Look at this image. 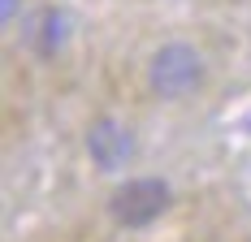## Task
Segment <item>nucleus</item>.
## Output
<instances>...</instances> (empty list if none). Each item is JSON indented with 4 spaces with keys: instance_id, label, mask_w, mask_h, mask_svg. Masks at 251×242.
Instances as JSON below:
<instances>
[{
    "instance_id": "obj_1",
    "label": "nucleus",
    "mask_w": 251,
    "mask_h": 242,
    "mask_svg": "<svg viewBox=\"0 0 251 242\" xmlns=\"http://www.w3.org/2000/svg\"><path fill=\"white\" fill-rule=\"evenodd\" d=\"M148 87L160 99H186L203 87V56L191 44H165L148 61Z\"/></svg>"
},
{
    "instance_id": "obj_4",
    "label": "nucleus",
    "mask_w": 251,
    "mask_h": 242,
    "mask_svg": "<svg viewBox=\"0 0 251 242\" xmlns=\"http://www.w3.org/2000/svg\"><path fill=\"white\" fill-rule=\"evenodd\" d=\"M65 35H70V18L61 13V9H48L44 18H39V35H35V52L39 56H52V52L65 44Z\"/></svg>"
},
{
    "instance_id": "obj_3",
    "label": "nucleus",
    "mask_w": 251,
    "mask_h": 242,
    "mask_svg": "<svg viewBox=\"0 0 251 242\" xmlns=\"http://www.w3.org/2000/svg\"><path fill=\"white\" fill-rule=\"evenodd\" d=\"M87 151H91V160L104 173H113V169H126L130 165L134 139H130V130H126L122 121L100 117V121H91V130H87Z\"/></svg>"
},
{
    "instance_id": "obj_6",
    "label": "nucleus",
    "mask_w": 251,
    "mask_h": 242,
    "mask_svg": "<svg viewBox=\"0 0 251 242\" xmlns=\"http://www.w3.org/2000/svg\"><path fill=\"white\" fill-rule=\"evenodd\" d=\"M247 130H251V113H247Z\"/></svg>"
},
{
    "instance_id": "obj_5",
    "label": "nucleus",
    "mask_w": 251,
    "mask_h": 242,
    "mask_svg": "<svg viewBox=\"0 0 251 242\" xmlns=\"http://www.w3.org/2000/svg\"><path fill=\"white\" fill-rule=\"evenodd\" d=\"M13 13H18V0H0V18H4V22H9V18H13Z\"/></svg>"
},
{
    "instance_id": "obj_2",
    "label": "nucleus",
    "mask_w": 251,
    "mask_h": 242,
    "mask_svg": "<svg viewBox=\"0 0 251 242\" xmlns=\"http://www.w3.org/2000/svg\"><path fill=\"white\" fill-rule=\"evenodd\" d=\"M169 203H174V191H169L165 177H130V182H122L113 191L108 212H113V220L122 229H143L156 217H165Z\"/></svg>"
}]
</instances>
